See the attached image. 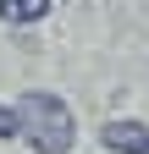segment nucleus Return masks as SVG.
<instances>
[{
    "instance_id": "nucleus-1",
    "label": "nucleus",
    "mask_w": 149,
    "mask_h": 154,
    "mask_svg": "<svg viewBox=\"0 0 149 154\" xmlns=\"http://www.w3.org/2000/svg\"><path fill=\"white\" fill-rule=\"evenodd\" d=\"M11 121H17V132L28 138V149L33 154H72V138H78V127H72V110L55 99V94H22L17 99V110H11Z\"/></svg>"
},
{
    "instance_id": "nucleus-2",
    "label": "nucleus",
    "mask_w": 149,
    "mask_h": 154,
    "mask_svg": "<svg viewBox=\"0 0 149 154\" xmlns=\"http://www.w3.org/2000/svg\"><path fill=\"white\" fill-rule=\"evenodd\" d=\"M100 143L110 149V154H149V127L144 121H105L100 127Z\"/></svg>"
},
{
    "instance_id": "nucleus-3",
    "label": "nucleus",
    "mask_w": 149,
    "mask_h": 154,
    "mask_svg": "<svg viewBox=\"0 0 149 154\" xmlns=\"http://www.w3.org/2000/svg\"><path fill=\"white\" fill-rule=\"evenodd\" d=\"M50 11V0H0V17L6 22H39Z\"/></svg>"
},
{
    "instance_id": "nucleus-4",
    "label": "nucleus",
    "mask_w": 149,
    "mask_h": 154,
    "mask_svg": "<svg viewBox=\"0 0 149 154\" xmlns=\"http://www.w3.org/2000/svg\"><path fill=\"white\" fill-rule=\"evenodd\" d=\"M11 132H17V121H11V110L0 105V138H11Z\"/></svg>"
}]
</instances>
